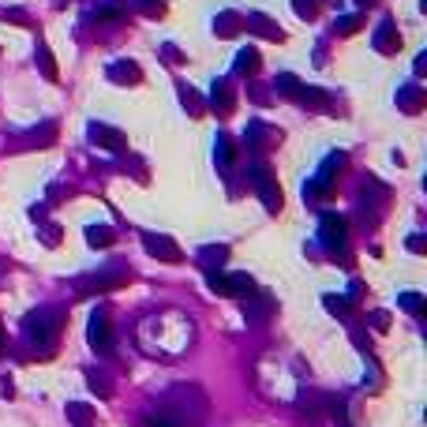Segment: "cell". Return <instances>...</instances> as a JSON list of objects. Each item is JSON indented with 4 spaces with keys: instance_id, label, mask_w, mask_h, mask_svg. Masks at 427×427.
I'll use <instances>...</instances> for the list:
<instances>
[{
    "instance_id": "obj_1",
    "label": "cell",
    "mask_w": 427,
    "mask_h": 427,
    "mask_svg": "<svg viewBox=\"0 0 427 427\" xmlns=\"http://www.w3.org/2000/svg\"><path fill=\"white\" fill-rule=\"evenodd\" d=\"M60 330H64V311L60 308H38L23 319V338L38 356H53L60 341Z\"/></svg>"
},
{
    "instance_id": "obj_2",
    "label": "cell",
    "mask_w": 427,
    "mask_h": 427,
    "mask_svg": "<svg viewBox=\"0 0 427 427\" xmlns=\"http://www.w3.org/2000/svg\"><path fill=\"white\" fill-rule=\"evenodd\" d=\"M252 188L259 191V199H263V207L270 210V214H277L285 207V195H281V188H277V176L270 173V165H252Z\"/></svg>"
},
{
    "instance_id": "obj_3",
    "label": "cell",
    "mask_w": 427,
    "mask_h": 427,
    "mask_svg": "<svg viewBox=\"0 0 427 427\" xmlns=\"http://www.w3.org/2000/svg\"><path fill=\"white\" fill-rule=\"evenodd\" d=\"M319 244L326 247L330 255H345L349 247V221L341 214H322L319 221Z\"/></svg>"
},
{
    "instance_id": "obj_4",
    "label": "cell",
    "mask_w": 427,
    "mask_h": 427,
    "mask_svg": "<svg viewBox=\"0 0 427 427\" xmlns=\"http://www.w3.org/2000/svg\"><path fill=\"white\" fill-rule=\"evenodd\" d=\"M274 87H277V94H285V98H293L296 105H311V109H322L326 105V94L322 90H315V87H304L296 76H277L274 79Z\"/></svg>"
},
{
    "instance_id": "obj_5",
    "label": "cell",
    "mask_w": 427,
    "mask_h": 427,
    "mask_svg": "<svg viewBox=\"0 0 427 427\" xmlns=\"http://www.w3.org/2000/svg\"><path fill=\"white\" fill-rule=\"evenodd\" d=\"M128 274L124 266H105L101 274H90V277H82L79 281V293L82 296H90V293H109V289H120V285H128Z\"/></svg>"
},
{
    "instance_id": "obj_6",
    "label": "cell",
    "mask_w": 427,
    "mask_h": 427,
    "mask_svg": "<svg viewBox=\"0 0 427 427\" xmlns=\"http://www.w3.org/2000/svg\"><path fill=\"white\" fill-rule=\"evenodd\" d=\"M210 293L218 296H236V300H247L255 293V281L247 274H210Z\"/></svg>"
},
{
    "instance_id": "obj_7",
    "label": "cell",
    "mask_w": 427,
    "mask_h": 427,
    "mask_svg": "<svg viewBox=\"0 0 427 427\" xmlns=\"http://www.w3.org/2000/svg\"><path fill=\"white\" fill-rule=\"evenodd\" d=\"M87 135H90V143H98L101 150H109V154H124L128 150V135L116 132V128H109V124H90Z\"/></svg>"
},
{
    "instance_id": "obj_8",
    "label": "cell",
    "mask_w": 427,
    "mask_h": 427,
    "mask_svg": "<svg viewBox=\"0 0 427 427\" xmlns=\"http://www.w3.org/2000/svg\"><path fill=\"white\" fill-rule=\"evenodd\" d=\"M87 341H90V349H94V352H109V349H113V330H109V315L101 311V308H98L94 315H90Z\"/></svg>"
},
{
    "instance_id": "obj_9",
    "label": "cell",
    "mask_w": 427,
    "mask_h": 427,
    "mask_svg": "<svg viewBox=\"0 0 427 427\" xmlns=\"http://www.w3.org/2000/svg\"><path fill=\"white\" fill-rule=\"evenodd\" d=\"M210 109L218 116H229L236 109V90H233V82H229V79H214L210 82Z\"/></svg>"
},
{
    "instance_id": "obj_10",
    "label": "cell",
    "mask_w": 427,
    "mask_h": 427,
    "mask_svg": "<svg viewBox=\"0 0 427 427\" xmlns=\"http://www.w3.org/2000/svg\"><path fill=\"white\" fill-rule=\"evenodd\" d=\"M143 244H146V255L162 259V263H180V259H184V252L176 247L173 236H157V233H150V236L143 240Z\"/></svg>"
},
{
    "instance_id": "obj_11",
    "label": "cell",
    "mask_w": 427,
    "mask_h": 427,
    "mask_svg": "<svg viewBox=\"0 0 427 427\" xmlns=\"http://www.w3.org/2000/svg\"><path fill=\"white\" fill-rule=\"evenodd\" d=\"M277 139H281V132H270L263 120H252V124H247V132H244V143L252 146V150H270Z\"/></svg>"
},
{
    "instance_id": "obj_12",
    "label": "cell",
    "mask_w": 427,
    "mask_h": 427,
    "mask_svg": "<svg viewBox=\"0 0 427 427\" xmlns=\"http://www.w3.org/2000/svg\"><path fill=\"white\" fill-rule=\"evenodd\" d=\"M397 109L408 116H416L424 109V87H416V82H405L401 90H397Z\"/></svg>"
},
{
    "instance_id": "obj_13",
    "label": "cell",
    "mask_w": 427,
    "mask_h": 427,
    "mask_svg": "<svg viewBox=\"0 0 427 427\" xmlns=\"http://www.w3.org/2000/svg\"><path fill=\"white\" fill-rule=\"evenodd\" d=\"M244 26H247V31H255L259 38H266V42H285L281 26H277L274 19H266V15H247Z\"/></svg>"
},
{
    "instance_id": "obj_14",
    "label": "cell",
    "mask_w": 427,
    "mask_h": 427,
    "mask_svg": "<svg viewBox=\"0 0 427 427\" xmlns=\"http://www.w3.org/2000/svg\"><path fill=\"white\" fill-rule=\"evenodd\" d=\"M375 49H378V53H397V49H401V34H397V26L390 23V19L378 23V31H375Z\"/></svg>"
},
{
    "instance_id": "obj_15",
    "label": "cell",
    "mask_w": 427,
    "mask_h": 427,
    "mask_svg": "<svg viewBox=\"0 0 427 427\" xmlns=\"http://www.w3.org/2000/svg\"><path fill=\"white\" fill-rule=\"evenodd\" d=\"M225 263H229V247L225 244H207L199 252V266L207 274H218V266H225Z\"/></svg>"
},
{
    "instance_id": "obj_16",
    "label": "cell",
    "mask_w": 427,
    "mask_h": 427,
    "mask_svg": "<svg viewBox=\"0 0 427 427\" xmlns=\"http://www.w3.org/2000/svg\"><path fill=\"white\" fill-rule=\"evenodd\" d=\"M270 311H274V296L270 293H252V296H247V319H252V322L270 319Z\"/></svg>"
},
{
    "instance_id": "obj_17",
    "label": "cell",
    "mask_w": 427,
    "mask_h": 427,
    "mask_svg": "<svg viewBox=\"0 0 427 427\" xmlns=\"http://www.w3.org/2000/svg\"><path fill=\"white\" fill-rule=\"evenodd\" d=\"M240 31H244V15H236V12H221L218 19H214V34H218V38H233Z\"/></svg>"
},
{
    "instance_id": "obj_18",
    "label": "cell",
    "mask_w": 427,
    "mask_h": 427,
    "mask_svg": "<svg viewBox=\"0 0 427 427\" xmlns=\"http://www.w3.org/2000/svg\"><path fill=\"white\" fill-rule=\"evenodd\" d=\"M109 79L113 82H143V68H139V64H132V60H116L113 68H109Z\"/></svg>"
},
{
    "instance_id": "obj_19",
    "label": "cell",
    "mask_w": 427,
    "mask_h": 427,
    "mask_svg": "<svg viewBox=\"0 0 427 427\" xmlns=\"http://www.w3.org/2000/svg\"><path fill=\"white\" fill-rule=\"evenodd\" d=\"M259 64H263L259 49H255V45H247V49H240V53H236V76H255Z\"/></svg>"
},
{
    "instance_id": "obj_20",
    "label": "cell",
    "mask_w": 427,
    "mask_h": 427,
    "mask_svg": "<svg viewBox=\"0 0 427 427\" xmlns=\"http://www.w3.org/2000/svg\"><path fill=\"white\" fill-rule=\"evenodd\" d=\"M233 157H236L233 139H229V135H218V139H214V162H218L221 169H229V165H233Z\"/></svg>"
},
{
    "instance_id": "obj_21",
    "label": "cell",
    "mask_w": 427,
    "mask_h": 427,
    "mask_svg": "<svg viewBox=\"0 0 427 427\" xmlns=\"http://www.w3.org/2000/svg\"><path fill=\"white\" fill-rule=\"evenodd\" d=\"M322 308H326L330 315H338V319H352V300H349V296L326 293V296H322Z\"/></svg>"
},
{
    "instance_id": "obj_22",
    "label": "cell",
    "mask_w": 427,
    "mask_h": 427,
    "mask_svg": "<svg viewBox=\"0 0 427 427\" xmlns=\"http://www.w3.org/2000/svg\"><path fill=\"white\" fill-rule=\"evenodd\" d=\"M87 244H90V247H113V244H116L113 225H90V229H87Z\"/></svg>"
},
{
    "instance_id": "obj_23",
    "label": "cell",
    "mask_w": 427,
    "mask_h": 427,
    "mask_svg": "<svg viewBox=\"0 0 427 427\" xmlns=\"http://www.w3.org/2000/svg\"><path fill=\"white\" fill-rule=\"evenodd\" d=\"M68 420L76 424V427H90V424H94V408L82 405V401H71L68 405Z\"/></svg>"
},
{
    "instance_id": "obj_24",
    "label": "cell",
    "mask_w": 427,
    "mask_h": 427,
    "mask_svg": "<svg viewBox=\"0 0 427 427\" xmlns=\"http://www.w3.org/2000/svg\"><path fill=\"white\" fill-rule=\"evenodd\" d=\"M176 87H180V101H184V109H188L191 116H199L202 109H207V105H202V98L195 94V90L188 87V82H176Z\"/></svg>"
},
{
    "instance_id": "obj_25",
    "label": "cell",
    "mask_w": 427,
    "mask_h": 427,
    "mask_svg": "<svg viewBox=\"0 0 427 427\" xmlns=\"http://www.w3.org/2000/svg\"><path fill=\"white\" fill-rule=\"evenodd\" d=\"M397 304H401L408 315H416V319H420V315L427 311V300H424L420 293H401V296H397Z\"/></svg>"
},
{
    "instance_id": "obj_26",
    "label": "cell",
    "mask_w": 427,
    "mask_h": 427,
    "mask_svg": "<svg viewBox=\"0 0 427 427\" xmlns=\"http://www.w3.org/2000/svg\"><path fill=\"white\" fill-rule=\"evenodd\" d=\"M53 139H57V124H42V128H34V132L26 135V143L31 146H49Z\"/></svg>"
},
{
    "instance_id": "obj_27",
    "label": "cell",
    "mask_w": 427,
    "mask_h": 427,
    "mask_svg": "<svg viewBox=\"0 0 427 427\" xmlns=\"http://www.w3.org/2000/svg\"><path fill=\"white\" fill-rule=\"evenodd\" d=\"M38 68L45 71V79H57V64H53L49 45H38Z\"/></svg>"
},
{
    "instance_id": "obj_28",
    "label": "cell",
    "mask_w": 427,
    "mask_h": 427,
    "mask_svg": "<svg viewBox=\"0 0 427 427\" xmlns=\"http://www.w3.org/2000/svg\"><path fill=\"white\" fill-rule=\"evenodd\" d=\"M87 383H90V390H94V394H101V397L113 394V386H109V378L101 375V371H87Z\"/></svg>"
},
{
    "instance_id": "obj_29",
    "label": "cell",
    "mask_w": 427,
    "mask_h": 427,
    "mask_svg": "<svg viewBox=\"0 0 427 427\" xmlns=\"http://www.w3.org/2000/svg\"><path fill=\"white\" fill-rule=\"evenodd\" d=\"M360 26H364V19H360V15H341V19L333 23V34H356Z\"/></svg>"
},
{
    "instance_id": "obj_30",
    "label": "cell",
    "mask_w": 427,
    "mask_h": 427,
    "mask_svg": "<svg viewBox=\"0 0 427 427\" xmlns=\"http://www.w3.org/2000/svg\"><path fill=\"white\" fill-rule=\"evenodd\" d=\"M143 427H184V424H180V420H173L169 412H150V416L143 420Z\"/></svg>"
},
{
    "instance_id": "obj_31",
    "label": "cell",
    "mask_w": 427,
    "mask_h": 427,
    "mask_svg": "<svg viewBox=\"0 0 427 427\" xmlns=\"http://www.w3.org/2000/svg\"><path fill=\"white\" fill-rule=\"evenodd\" d=\"M293 8H296V15H300V19H315V12H319V4H315V0H293Z\"/></svg>"
},
{
    "instance_id": "obj_32",
    "label": "cell",
    "mask_w": 427,
    "mask_h": 427,
    "mask_svg": "<svg viewBox=\"0 0 427 427\" xmlns=\"http://www.w3.org/2000/svg\"><path fill=\"white\" fill-rule=\"evenodd\" d=\"M4 19L8 23H19V26H31V15L19 12V8H4Z\"/></svg>"
},
{
    "instance_id": "obj_33",
    "label": "cell",
    "mask_w": 427,
    "mask_h": 427,
    "mask_svg": "<svg viewBox=\"0 0 427 427\" xmlns=\"http://www.w3.org/2000/svg\"><path fill=\"white\" fill-rule=\"evenodd\" d=\"M408 252H412V255H424V252H427L424 233H412V236H408Z\"/></svg>"
},
{
    "instance_id": "obj_34",
    "label": "cell",
    "mask_w": 427,
    "mask_h": 427,
    "mask_svg": "<svg viewBox=\"0 0 427 427\" xmlns=\"http://www.w3.org/2000/svg\"><path fill=\"white\" fill-rule=\"evenodd\" d=\"M371 326H375V330H390V311H371Z\"/></svg>"
},
{
    "instance_id": "obj_35",
    "label": "cell",
    "mask_w": 427,
    "mask_h": 427,
    "mask_svg": "<svg viewBox=\"0 0 427 427\" xmlns=\"http://www.w3.org/2000/svg\"><path fill=\"white\" fill-rule=\"evenodd\" d=\"M162 53H165V60H169V64H180V60H184L176 45H162Z\"/></svg>"
},
{
    "instance_id": "obj_36",
    "label": "cell",
    "mask_w": 427,
    "mask_h": 427,
    "mask_svg": "<svg viewBox=\"0 0 427 427\" xmlns=\"http://www.w3.org/2000/svg\"><path fill=\"white\" fill-rule=\"evenodd\" d=\"M427 71V53H420V57H416V76H424Z\"/></svg>"
},
{
    "instance_id": "obj_37",
    "label": "cell",
    "mask_w": 427,
    "mask_h": 427,
    "mask_svg": "<svg viewBox=\"0 0 427 427\" xmlns=\"http://www.w3.org/2000/svg\"><path fill=\"white\" fill-rule=\"evenodd\" d=\"M0 352H4V326H0Z\"/></svg>"
},
{
    "instance_id": "obj_38",
    "label": "cell",
    "mask_w": 427,
    "mask_h": 427,
    "mask_svg": "<svg viewBox=\"0 0 427 427\" xmlns=\"http://www.w3.org/2000/svg\"><path fill=\"white\" fill-rule=\"evenodd\" d=\"M356 4H360V8H367V4H375V0H356Z\"/></svg>"
}]
</instances>
